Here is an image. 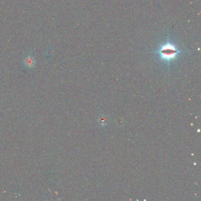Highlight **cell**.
<instances>
[{"label": "cell", "instance_id": "7a4b0ae2", "mask_svg": "<svg viewBox=\"0 0 201 201\" xmlns=\"http://www.w3.org/2000/svg\"><path fill=\"white\" fill-rule=\"evenodd\" d=\"M25 65L29 67H31L34 65V61L33 58L29 57L26 58L25 60Z\"/></svg>", "mask_w": 201, "mask_h": 201}, {"label": "cell", "instance_id": "6da1fadb", "mask_svg": "<svg viewBox=\"0 0 201 201\" xmlns=\"http://www.w3.org/2000/svg\"><path fill=\"white\" fill-rule=\"evenodd\" d=\"M155 52L162 61L169 63L177 59L181 53V50L177 47L176 44L167 40L166 42L161 44Z\"/></svg>", "mask_w": 201, "mask_h": 201}]
</instances>
